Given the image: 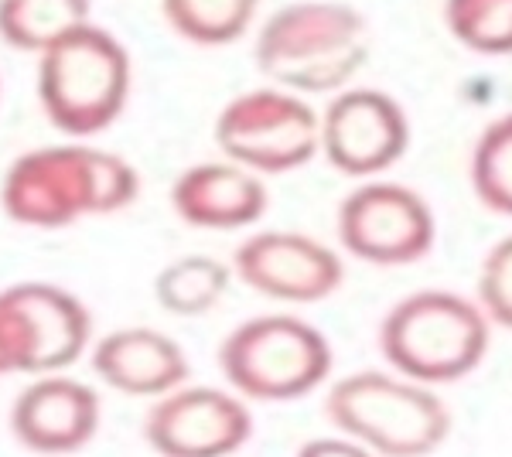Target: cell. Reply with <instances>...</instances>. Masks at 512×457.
<instances>
[{
    "label": "cell",
    "mask_w": 512,
    "mask_h": 457,
    "mask_svg": "<svg viewBox=\"0 0 512 457\" xmlns=\"http://www.w3.org/2000/svg\"><path fill=\"white\" fill-rule=\"evenodd\" d=\"M369 55L373 41L366 18L338 0H301L280 7L253 45L256 69L294 96L342 93Z\"/></svg>",
    "instance_id": "obj_1"
},
{
    "label": "cell",
    "mask_w": 512,
    "mask_h": 457,
    "mask_svg": "<svg viewBox=\"0 0 512 457\" xmlns=\"http://www.w3.org/2000/svg\"><path fill=\"white\" fill-rule=\"evenodd\" d=\"M335 229L352 260L369 267H407L431 253L437 222L414 188L373 178L342 198Z\"/></svg>",
    "instance_id": "obj_9"
},
{
    "label": "cell",
    "mask_w": 512,
    "mask_h": 457,
    "mask_svg": "<svg viewBox=\"0 0 512 457\" xmlns=\"http://www.w3.org/2000/svg\"><path fill=\"white\" fill-rule=\"evenodd\" d=\"M294 457H376L369 447H362L359 440L338 434V437H315L301 447Z\"/></svg>",
    "instance_id": "obj_22"
},
{
    "label": "cell",
    "mask_w": 512,
    "mask_h": 457,
    "mask_svg": "<svg viewBox=\"0 0 512 457\" xmlns=\"http://www.w3.org/2000/svg\"><path fill=\"white\" fill-rule=\"evenodd\" d=\"M478 307L499 328H512V232L502 236L478 267Z\"/></svg>",
    "instance_id": "obj_21"
},
{
    "label": "cell",
    "mask_w": 512,
    "mask_h": 457,
    "mask_svg": "<svg viewBox=\"0 0 512 457\" xmlns=\"http://www.w3.org/2000/svg\"><path fill=\"white\" fill-rule=\"evenodd\" d=\"M475 198L495 215L512 219V113L492 120L472 151Z\"/></svg>",
    "instance_id": "obj_19"
},
{
    "label": "cell",
    "mask_w": 512,
    "mask_h": 457,
    "mask_svg": "<svg viewBox=\"0 0 512 457\" xmlns=\"http://www.w3.org/2000/svg\"><path fill=\"white\" fill-rule=\"evenodd\" d=\"M226 161L253 174H287L321 154V113L287 89H250L229 99L216 120Z\"/></svg>",
    "instance_id": "obj_7"
},
{
    "label": "cell",
    "mask_w": 512,
    "mask_h": 457,
    "mask_svg": "<svg viewBox=\"0 0 512 457\" xmlns=\"http://www.w3.org/2000/svg\"><path fill=\"white\" fill-rule=\"evenodd\" d=\"M239 284L284 304H318L342 287V256L304 232H253L233 256Z\"/></svg>",
    "instance_id": "obj_11"
},
{
    "label": "cell",
    "mask_w": 512,
    "mask_h": 457,
    "mask_svg": "<svg viewBox=\"0 0 512 457\" xmlns=\"http://www.w3.org/2000/svg\"><path fill=\"white\" fill-rule=\"evenodd\" d=\"M332 345L325 331L294 314H263L229 331L219 369L243 400L291 403L332 376Z\"/></svg>",
    "instance_id": "obj_6"
},
{
    "label": "cell",
    "mask_w": 512,
    "mask_h": 457,
    "mask_svg": "<svg viewBox=\"0 0 512 457\" xmlns=\"http://www.w3.org/2000/svg\"><path fill=\"white\" fill-rule=\"evenodd\" d=\"M140 195L134 164L96 147H38L7 168L0 205L31 229H62L82 215H110Z\"/></svg>",
    "instance_id": "obj_2"
},
{
    "label": "cell",
    "mask_w": 512,
    "mask_h": 457,
    "mask_svg": "<svg viewBox=\"0 0 512 457\" xmlns=\"http://www.w3.org/2000/svg\"><path fill=\"white\" fill-rule=\"evenodd\" d=\"M410 147V120L390 93L349 86L321 113V154L345 178L373 181Z\"/></svg>",
    "instance_id": "obj_10"
},
{
    "label": "cell",
    "mask_w": 512,
    "mask_h": 457,
    "mask_svg": "<svg viewBox=\"0 0 512 457\" xmlns=\"http://www.w3.org/2000/svg\"><path fill=\"white\" fill-rule=\"evenodd\" d=\"M130 96V55L110 31L79 24L41 52V110L72 137H93L120 116Z\"/></svg>",
    "instance_id": "obj_5"
},
{
    "label": "cell",
    "mask_w": 512,
    "mask_h": 457,
    "mask_svg": "<svg viewBox=\"0 0 512 457\" xmlns=\"http://www.w3.org/2000/svg\"><path fill=\"white\" fill-rule=\"evenodd\" d=\"M93 369L110 389L127 396H168L185 386L188 355L175 338L154 328H117L93 348Z\"/></svg>",
    "instance_id": "obj_15"
},
{
    "label": "cell",
    "mask_w": 512,
    "mask_h": 457,
    "mask_svg": "<svg viewBox=\"0 0 512 457\" xmlns=\"http://www.w3.org/2000/svg\"><path fill=\"white\" fill-rule=\"evenodd\" d=\"M260 0H161L164 18L185 41L202 48L233 45L253 24Z\"/></svg>",
    "instance_id": "obj_18"
},
{
    "label": "cell",
    "mask_w": 512,
    "mask_h": 457,
    "mask_svg": "<svg viewBox=\"0 0 512 457\" xmlns=\"http://www.w3.org/2000/svg\"><path fill=\"white\" fill-rule=\"evenodd\" d=\"M89 311L55 284H14L0 290V376H48L72 365L89 342Z\"/></svg>",
    "instance_id": "obj_8"
},
{
    "label": "cell",
    "mask_w": 512,
    "mask_h": 457,
    "mask_svg": "<svg viewBox=\"0 0 512 457\" xmlns=\"http://www.w3.org/2000/svg\"><path fill=\"white\" fill-rule=\"evenodd\" d=\"M267 205L270 195L260 174L239 168L233 161L192 164L171 185V209L195 229H246L263 219Z\"/></svg>",
    "instance_id": "obj_14"
},
{
    "label": "cell",
    "mask_w": 512,
    "mask_h": 457,
    "mask_svg": "<svg viewBox=\"0 0 512 457\" xmlns=\"http://www.w3.org/2000/svg\"><path fill=\"white\" fill-rule=\"evenodd\" d=\"M253 417L233 393L178 386L147 410L144 437L161 457H229L250 440Z\"/></svg>",
    "instance_id": "obj_12"
},
{
    "label": "cell",
    "mask_w": 512,
    "mask_h": 457,
    "mask_svg": "<svg viewBox=\"0 0 512 457\" xmlns=\"http://www.w3.org/2000/svg\"><path fill=\"white\" fill-rule=\"evenodd\" d=\"M451 38L475 55H512V0H444Z\"/></svg>",
    "instance_id": "obj_20"
},
{
    "label": "cell",
    "mask_w": 512,
    "mask_h": 457,
    "mask_svg": "<svg viewBox=\"0 0 512 457\" xmlns=\"http://www.w3.org/2000/svg\"><path fill=\"white\" fill-rule=\"evenodd\" d=\"M229 284H233V270L226 263L216 256L192 253L168 263L154 277V301L175 318H202L226 297Z\"/></svg>",
    "instance_id": "obj_16"
},
{
    "label": "cell",
    "mask_w": 512,
    "mask_h": 457,
    "mask_svg": "<svg viewBox=\"0 0 512 457\" xmlns=\"http://www.w3.org/2000/svg\"><path fill=\"white\" fill-rule=\"evenodd\" d=\"M492 345V321L478 301L454 290H417L390 307L379 324V352L400 376L444 386L482 365Z\"/></svg>",
    "instance_id": "obj_3"
},
{
    "label": "cell",
    "mask_w": 512,
    "mask_h": 457,
    "mask_svg": "<svg viewBox=\"0 0 512 457\" xmlns=\"http://www.w3.org/2000/svg\"><path fill=\"white\" fill-rule=\"evenodd\" d=\"M338 434L359 440L376 457H427L448 440L451 410L434 386L400 372H352L325 396Z\"/></svg>",
    "instance_id": "obj_4"
},
{
    "label": "cell",
    "mask_w": 512,
    "mask_h": 457,
    "mask_svg": "<svg viewBox=\"0 0 512 457\" xmlns=\"http://www.w3.org/2000/svg\"><path fill=\"white\" fill-rule=\"evenodd\" d=\"M99 396L65 376H41L11 406V434L35 454H72L96 437Z\"/></svg>",
    "instance_id": "obj_13"
},
{
    "label": "cell",
    "mask_w": 512,
    "mask_h": 457,
    "mask_svg": "<svg viewBox=\"0 0 512 457\" xmlns=\"http://www.w3.org/2000/svg\"><path fill=\"white\" fill-rule=\"evenodd\" d=\"M89 24V0H0V38L21 52H45Z\"/></svg>",
    "instance_id": "obj_17"
}]
</instances>
